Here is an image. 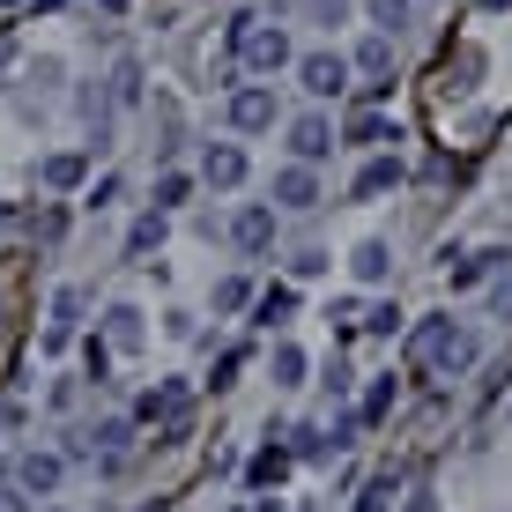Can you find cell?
Returning <instances> with one entry per match:
<instances>
[{"label":"cell","mask_w":512,"mask_h":512,"mask_svg":"<svg viewBox=\"0 0 512 512\" xmlns=\"http://www.w3.org/2000/svg\"><path fill=\"white\" fill-rule=\"evenodd\" d=\"M490 305H498V312H505V320H512V282H498V297H490Z\"/></svg>","instance_id":"cell-30"},{"label":"cell","mask_w":512,"mask_h":512,"mask_svg":"<svg viewBox=\"0 0 512 512\" xmlns=\"http://www.w3.org/2000/svg\"><path fill=\"white\" fill-rule=\"evenodd\" d=\"M297 82H305V97H342L349 90V60L342 52H305V60H297Z\"/></svg>","instance_id":"cell-2"},{"label":"cell","mask_w":512,"mask_h":512,"mask_svg":"<svg viewBox=\"0 0 512 512\" xmlns=\"http://www.w3.org/2000/svg\"><path fill=\"white\" fill-rule=\"evenodd\" d=\"M245 305H253V282H245V275H223V282H216V312H245Z\"/></svg>","instance_id":"cell-23"},{"label":"cell","mask_w":512,"mask_h":512,"mask_svg":"<svg viewBox=\"0 0 512 512\" xmlns=\"http://www.w3.org/2000/svg\"><path fill=\"white\" fill-rule=\"evenodd\" d=\"M60 475H67L60 453H38V446H30L23 461H15V490H23V498H52V490H60Z\"/></svg>","instance_id":"cell-5"},{"label":"cell","mask_w":512,"mask_h":512,"mask_svg":"<svg viewBox=\"0 0 512 512\" xmlns=\"http://www.w3.org/2000/svg\"><path fill=\"white\" fill-rule=\"evenodd\" d=\"M45 512H67V505H45Z\"/></svg>","instance_id":"cell-34"},{"label":"cell","mask_w":512,"mask_h":512,"mask_svg":"<svg viewBox=\"0 0 512 512\" xmlns=\"http://www.w3.org/2000/svg\"><path fill=\"white\" fill-rule=\"evenodd\" d=\"M290 156H297V164H327V156H334V119L327 112H305V119H290Z\"/></svg>","instance_id":"cell-3"},{"label":"cell","mask_w":512,"mask_h":512,"mask_svg":"<svg viewBox=\"0 0 512 512\" xmlns=\"http://www.w3.org/2000/svg\"><path fill=\"white\" fill-rule=\"evenodd\" d=\"M364 15L379 23V38H401V30H409V15H416V0H364Z\"/></svg>","instance_id":"cell-17"},{"label":"cell","mask_w":512,"mask_h":512,"mask_svg":"<svg viewBox=\"0 0 512 512\" xmlns=\"http://www.w3.org/2000/svg\"><path fill=\"white\" fill-rule=\"evenodd\" d=\"M305 15H312L320 30H334V23H349V0H305Z\"/></svg>","instance_id":"cell-25"},{"label":"cell","mask_w":512,"mask_h":512,"mask_svg":"<svg viewBox=\"0 0 512 512\" xmlns=\"http://www.w3.org/2000/svg\"><path fill=\"white\" fill-rule=\"evenodd\" d=\"M386 498H394V483H372V490H364V505H357V512H386Z\"/></svg>","instance_id":"cell-28"},{"label":"cell","mask_w":512,"mask_h":512,"mask_svg":"<svg viewBox=\"0 0 512 512\" xmlns=\"http://www.w3.org/2000/svg\"><path fill=\"white\" fill-rule=\"evenodd\" d=\"M505 260H512V253H468L461 268H453V290H475V282H483V275H498Z\"/></svg>","instance_id":"cell-19"},{"label":"cell","mask_w":512,"mask_h":512,"mask_svg":"<svg viewBox=\"0 0 512 512\" xmlns=\"http://www.w3.org/2000/svg\"><path fill=\"white\" fill-rule=\"evenodd\" d=\"M201 179L216 186V193L245 186V149H238V141H208V156H201Z\"/></svg>","instance_id":"cell-9"},{"label":"cell","mask_w":512,"mask_h":512,"mask_svg":"<svg viewBox=\"0 0 512 512\" xmlns=\"http://www.w3.org/2000/svg\"><path fill=\"white\" fill-rule=\"evenodd\" d=\"M401 186V156H372V164L357 171V201H379V193Z\"/></svg>","instance_id":"cell-14"},{"label":"cell","mask_w":512,"mask_h":512,"mask_svg":"<svg viewBox=\"0 0 512 512\" xmlns=\"http://www.w3.org/2000/svg\"><path fill=\"white\" fill-rule=\"evenodd\" d=\"M75 312H82V297H75V290H52V327H45V357H60V349L75 342Z\"/></svg>","instance_id":"cell-11"},{"label":"cell","mask_w":512,"mask_h":512,"mask_svg":"<svg viewBox=\"0 0 512 512\" xmlns=\"http://www.w3.org/2000/svg\"><path fill=\"white\" fill-rule=\"evenodd\" d=\"M290 475V446H268V453H253V490H268Z\"/></svg>","instance_id":"cell-21"},{"label":"cell","mask_w":512,"mask_h":512,"mask_svg":"<svg viewBox=\"0 0 512 512\" xmlns=\"http://www.w3.org/2000/svg\"><path fill=\"white\" fill-rule=\"evenodd\" d=\"M186 409H193V394H186L179 379H164V386H149V394H141V416H149V423L164 416L171 431H179V423H186Z\"/></svg>","instance_id":"cell-10"},{"label":"cell","mask_w":512,"mask_h":512,"mask_svg":"<svg viewBox=\"0 0 512 512\" xmlns=\"http://www.w3.org/2000/svg\"><path fill=\"white\" fill-rule=\"evenodd\" d=\"M342 134H349V149H379V141H401V134H394V119H386V112H357V119H349Z\"/></svg>","instance_id":"cell-15"},{"label":"cell","mask_w":512,"mask_h":512,"mask_svg":"<svg viewBox=\"0 0 512 512\" xmlns=\"http://www.w3.org/2000/svg\"><path fill=\"white\" fill-rule=\"evenodd\" d=\"M364 327H372V334H394V327H401V305H372V320H364Z\"/></svg>","instance_id":"cell-27"},{"label":"cell","mask_w":512,"mask_h":512,"mask_svg":"<svg viewBox=\"0 0 512 512\" xmlns=\"http://www.w3.org/2000/svg\"><path fill=\"white\" fill-rule=\"evenodd\" d=\"M104 334H112V349H141V334H149V327H141L134 305H112V312H104Z\"/></svg>","instance_id":"cell-18"},{"label":"cell","mask_w":512,"mask_h":512,"mask_svg":"<svg viewBox=\"0 0 512 512\" xmlns=\"http://www.w3.org/2000/svg\"><path fill=\"white\" fill-rule=\"evenodd\" d=\"M238 52H245V67H253V75H275V67H290V38H282V23L245 30V38H238Z\"/></svg>","instance_id":"cell-4"},{"label":"cell","mask_w":512,"mask_h":512,"mask_svg":"<svg viewBox=\"0 0 512 512\" xmlns=\"http://www.w3.org/2000/svg\"><path fill=\"white\" fill-rule=\"evenodd\" d=\"M231 245H238V253H268V245H275V208L268 201H245L231 216Z\"/></svg>","instance_id":"cell-6"},{"label":"cell","mask_w":512,"mask_h":512,"mask_svg":"<svg viewBox=\"0 0 512 512\" xmlns=\"http://www.w3.org/2000/svg\"><path fill=\"white\" fill-rule=\"evenodd\" d=\"M0 512H30V498H23V490L8 483V490H0Z\"/></svg>","instance_id":"cell-29"},{"label":"cell","mask_w":512,"mask_h":512,"mask_svg":"<svg viewBox=\"0 0 512 512\" xmlns=\"http://www.w3.org/2000/svg\"><path fill=\"white\" fill-rule=\"evenodd\" d=\"M82 171H90V156H82V149H60V156H45V164H38V179H45L52 193H67V186H82Z\"/></svg>","instance_id":"cell-13"},{"label":"cell","mask_w":512,"mask_h":512,"mask_svg":"<svg viewBox=\"0 0 512 512\" xmlns=\"http://www.w3.org/2000/svg\"><path fill=\"white\" fill-rule=\"evenodd\" d=\"M231 127H238V134L275 127V90H268V82H245V90H231Z\"/></svg>","instance_id":"cell-7"},{"label":"cell","mask_w":512,"mask_h":512,"mask_svg":"<svg viewBox=\"0 0 512 512\" xmlns=\"http://www.w3.org/2000/svg\"><path fill=\"white\" fill-rule=\"evenodd\" d=\"M357 67L372 75V97H379L386 75H394V38H364V45H357Z\"/></svg>","instance_id":"cell-16"},{"label":"cell","mask_w":512,"mask_h":512,"mask_svg":"<svg viewBox=\"0 0 512 512\" xmlns=\"http://www.w3.org/2000/svg\"><path fill=\"white\" fill-rule=\"evenodd\" d=\"M290 312H297L290 290H268V297H260V327H290Z\"/></svg>","instance_id":"cell-24"},{"label":"cell","mask_w":512,"mask_h":512,"mask_svg":"<svg viewBox=\"0 0 512 512\" xmlns=\"http://www.w3.org/2000/svg\"><path fill=\"white\" fill-rule=\"evenodd\" d=\"M416 357L438 364V372H468V364H475V334L453 327V320H423L416 327Z\"/></svg>","instance_id":"cell-1"},{"label":"cell","mask_w":512,"mask_h":512,"mask_svg":"<svg viewBox=\"0 0 512 512\" xmlns=\"http://www.w3.org/2000/svg\"><path fill=\"white\" fill-rule=\"evenodd\" d=\"M156 245H164V208H149V216H141L134 231H127V253H134V260H141V253H156Z\"/></svg>","instance_id":"cell-20"},{"label":"cell","mask_w":512,"mask_h":512,"mask_svg":"<svg viewBox=\"0 0 512 512\" xmlns=\"http://www.w3.org/2000/svg\"><path fill=\"white\" fill-rule=\"evenodd\" d=\"M275 386H305V349L297 342H275Z\"/></svg>","instance_id":"cell-22"},{"label":"cell","mask_w":512,"mask_h":512,"mask_svg":"<svg viewBox=\"0 0 512 512\" xmlns=\"http://www.w3.org/2000/svg\"><path fill=\"white\" fill-rule=\"evenodd\" d=\"M349 275H357V282H386V275H394V245H386V238H364L357 253H349Z\"/></svg>","instance_id":"cell-12"},{"label":"cell","mask_w":512,"mask_h":512,"mask_svg":"<svg viewBox=\"0 0 512 512\" xmlns=\"http://www.w3.org/2000/svg\"><path fill=\"white\" fill-rule=\"evenodd\" d=\"M268 208H290V216L320 208V179H312L305 164H282V171H275V201H268Z\"/></svg>","instance_id":"cell-8"},{"label":"cell","mask_w":512,"mask_h":512,"mask_svg":"<svg viewBox=\"0 0 512 512\" xmlns=\"http://www.w3.org/2000/svg\"><path fill=\"white\" fill-rule=\"evenodd\" d=\"M186 201V171H164V179H156V208H179Z\"/></svg>","instance_id":"cell-26"},{"label":"cell","mask_w":512,"mask_h":512,"mask_svg":"<svg viewBox=\"0 0 512 512\" xmlns=\"http://www.w3.org/2000/svg\"><path fill=\"white\" fill-rule=\"evenodd\" d=\"M253 512H282V505H275V498H260V505H253Z\"/></svg>","instance_id":"cell-33"},{"label":"cell","mask_w":512,"mask_h":512,"mask_svg":"<svg viewBox=\"0 0 512 512\" xmlns=\"http://www.w3.org/2000/svg\"><path fill=\"white\" fill-rule=\"evenodd\" d=\"M483 8H490V15H505V8H512V0H483Z\"/></svg>","instance_id":"cell-32"},{"label":"cell","mask_w":512,"mask_h":512,"mask_svg":"<svg viewBox=\"0 0 512 512\" xmlns=\"http://www.w3.org/2000/svg\"><path fill=\"white\" fill-rule=\"evenodd\" d=\"M97 8H104V15H119V8H127V0H97Z\"/></svg>","instance_id":"cell-31"}]
</instances>
